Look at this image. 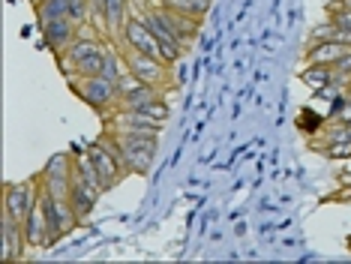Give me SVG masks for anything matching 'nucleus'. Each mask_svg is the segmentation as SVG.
Returning <instances> with one entry per match:
<instances>
[{
	"label": "nucleus",
	"instance_id": "nucleus-5",
	"mask_svg": "<svg viewBox=\"0 0 351 264\" xmlns=\"http://www.w3.org/2000/svg\"><path fill=\"white\" fill-rule=\"evenodd\" d=\"M123 58H126V69H130L132 75H138L141 82L156 84V87H162V91L171 84V67L165 60L150 58L145 51H130V48H123Z\"/></svg>",
	"mask_w": 351,
	"mask_h": 264
},
{
	"label": "nucleus",
	"instance_id": "nucleus-25",
	"mask_svg": "<svg viewBox=\"0 0 351 264\" xmlns=\"http://www.w3.org/2000/svg\"><path fill=\"white\" fill-rule=\"evenodd\" d=\"M351 139V126H342V123H337V130H330L324 135V144L322 147H327V144H337V141H348Z\"/></svg>",
	"mask_w": 351,
	"mask_h": 264
},
{
	"label": "nucleus",
	"instance_id": "nucleus-13",
	"mask_svg": "<svg viewBox=\"0 0 351 264\" xmlns=\"http://www.w3.org/2000/svg\"><path fill=\"white\" fill-rule=\"evenodd\" d=\"M351 51V45H346L342 39H333V43H322V45H313L306 48V63H322V67H333L339 58H346Z\"/></svg>",
	"mask_w": 351,
	"mask_h": 264
},
{
	"label": "nucleus",
	"instance_id": "nucleus-8",
	"mask_svg": "<svg viewBox=\"0 0 351 264\" xmlns=\"http://www.w3.org/2000/svg\"><path fill=\"white\" fill-rule=\"evenodd\" d=\"M121 48H130V51H145L150 58H159L162 60V51H159V39L154 36V30L147 27L138 15L130 12V21L123 27V36H121Z\"/></svg>",
	"mask_w": 351,
	"mask_h": 264
},
{
	"label": "nucleus",
	"instance_id": "nucleus-28",
	"mask_svg": "<svg viewBox=\"0 0 351 264\" xmlns=\"http://www.w3.org/2000/svg\"><path fill=\"white\" fill-rule=\"evenodd\" d=\"M346 96H348V99H351V84H348V93H346Z\"/></svg>",
	"mask_w": 351,
	"mask_h": 264
},
{
	"label": "nucleus",
	"instance_id": "nucleus-18",
	"mask_svg": "<svg viewBox=\"0 0 351 264\" xmlns=\"http://www.w3.org/2000/svg\"><path fill=\"white\" fill-rule=\"evenodd\" d=\"M300 82L306 87H324L333 84V67H322V63H306L300 69Z\"/></svg>",
	"mask_w": 351,
	"mask_h": 264
},
{
	"label": "nucleus",
	"instance_id": "nucleus-4",
	"mask_svg": "<svg viewBox=\"0 0 351 264\" xmlns=\"http://www.w3.org/2000/svg\"><path fill=\"white\" fill-rule=\"evenodd\" d=\"M36 202H39V174L21 183H3V207L0 211L10 213L12 219L25 222Z\"/></svg>",
	"mask_w": 351,
	"mask_h": 264
},
{
	"label": "nucleus",
	"instance_id": "nucleus-7",
	"mask_svg": "<svg viewBox=\"0 0 351 264\" xmlns=\"http://www.w3.org/2000/svg\"><path fill=\"white\" fill-rule=\"evenodd\" d=\"M106 45H108V39L102 36V34H97V30H90V34H84V27H82V34H78V36L73 39V45H69V48H63V51L58 54V67H60V72L69 78V75H73V72H75L78 60H84L87 54L99 51V48H106Z\"/></svg>",
	"mask_w": 351,
	"mask_h": 264
},
{
	"label": "nucleus",
	"instance_id": "nucleus-27",
	"mask_svg": "<svg viewBox=\"0 0 351 264\" xmlns=\"http://www.w3.org/2000/svg\"><path fill=\"white\" fill-rule=\"evenodd\" d=\"M30 3H34V6H36V3H43V0H30Z\"/></svg>",
	"mask_w": 351,
	"mask_h": 264
},
{
	"label": "nucleus",
	"instance_id": "nucleus-22",
	"mask_svg": "<svg viewBox=\"0 0 351 264\" xmlns=\"http://www.w3.org/2000/svg\"><path fill=\"white\" fill-rule=\"evenodd\" d=\"M333 24H337V30H339V39L346 45H351V10H339V12H330L327 15Z\"/></svg>",
	"mask_w": 351,
	"mask_h": 264
},
{
	"label": "nucleus",
	"instance_id": "nucleus-10",
	"mask_svg": "<svg viewBox=\"0 0 351 264\" xmlns=\"http://www.w3.org/2000/svg\"><path fill=\"white\" fill-rule=\"evenodd\" d=\"M84 154L90 156V163H93V165H97L99 178H102V183H106V192L114 189V187H117V183H121L123 178H130V174H126L123 168H121V163H117V159L111 156V154H108L106 147H102L99 141H90V144H87V147H84Z\"/></svg>",
	"mask_w": 351,
	"mask_h": 264
},
{
	"label": "nucleus",
	"instance_id": "nucleus-12",
	"mask_svg": "<svg viewBox=\"0 0 351 264\" xmlns=\"http://www.w3.org/2000/svg\"><path fill=\"white\" fill-rule=\"evenodd\" d=\"M25 235H27V243L30 250H51L49 243V222H45V213H43V204H34V211L27 213L25 219Z\"/></svg>",
	"mask_w": 351,
	"mask_h": 264
},
{
	"label": "nucleus",
	"instance_id": "nucleus-9",
	"mask_svg": "<svg viewBox=\"0 0 351 264\" xmlns=\"http://www.w3.org/2000/svg\"><path fill=\"white\" fill-rule=\"evenodd\" d=\"M39 34H43V43L51 48V54L58 58L63 48L73 45V39L82 34V27L73 19H51V21H39Z\"/></svg>",
	"mask_w": 351,
	"mask_h": 264
},
{
	"label": "nucleus",
	"instance_id": "nucleus-21",
	"mask_svg": "<svg viewBox=\"0 0 351 264\" xmlns=\"http://www.w3.org/2000/svg\"><path fill=\"white\" fill-rule=\"evenodd\" d=\"M333 39H339V30H337V24H333L330 19H324L322 24H315V27L309 30L306 48H313V45H322V43H333Z\"/></svg>",
	"mask_w": 351,
	"mask_h": 264
},
{
	"label": "nucleus",
	"instance_id": "nucleus-11",
	"mask_svg": "<svg viewBox=\"0 0 351 264\" xmlns=\"http://www.w3.org/2000/svg\"><path fill=\"white\" fill-rule=\"evenodd\" d=\"M99 198H102V192L99 189H93V187H87V183L82 180H73V189H69V204H73V211L78 216V222H84L93 216V207L99 204Z\"/></svg>",
	"mask_w": 351,
	"mask_h": 264
},
{
	"label": "nucleus",
	"instance_id": "nucleus-1",
	"mask_svg": "<svg viewBox=\"0 0 351 264\" xmlns=\"http://www.w3.org/2000/svg\"><path fill=\"white\" fill-rule=\"evenodd\" d=\"M121 141L123 147V163L130 174H147L154 168L156 147H159V132H145V130H117V126H102Z\"/></svg>",
	"mask_w": 351,
	"mask_h": 264
},
{
	"label": "nucleus",
	"instance_id": "nucleus-6",
	"mask_svg": "<svg viewBox=\"0 0 351 264\" xmlns=\"http://www.w3.org/2000/svg\"><path fill=\"white\" fill-rule=\"evenodd\" d=\"M30 243L25 235V222L12 219L10 213L0 211V259L3 261H21L27 255Z\"/></svg>",
	"mask_w": 351,
	"mask_h": 264
},
{
	"label": "nucleus",
	"instance_id": "nucleus-14",
	"mask_svg": "<svg viewBox=\"0 0 351 264\" xmlns=\"http://www.w3.org/2000/svg\"><path fill=\"white\" fill-rule=\"evenodd\" d=\"M159 96H165L162 87L141 82L138 87H132L130 93H123V96H121V106H117V108H138V106H145V102H154V99H159Z\"/></svg>",
	"mask_w": 351,
	"mask_h": 264
},
{
	"label": "nucleus",
	"instance_id": "nucleus-23",
	"mask_svg": "<svg viewBox=\"0 0 351 264\" xmlns=\"http://www.w3.org/2000/svg\"><path fill=\"white\" fill-rule=\"evenodd\" d=\"M342 82H351V51L333 63V84H342Z\"/></svg>",
	"mask_w": 351,
	"mask_h": 264
},
{
	"label": "nucleus",
	"instance_id": "nucleus-26",
	"mask_svg": "<svg viewBox=\"0 0 351 264\" xmlns=\"http://www.w3.org/2000/svg\"><path fill=\"white\" fill-rule=\"evenodd\" d=\"M330 117L337 120V123H342V126H351V99L342 102L339 111H337V115H330Z\"/></svg>",
	"mask_w": 351,
	"mask_h": 264
},
{
	"label": "nucleus",
	"instance_id": "nucleus-24",
	"mask_svg": "<svg viewBox=\"0 0 351 264\" xmlns=\"http://www.w3.org/2000/svg\"><path fill=\"white\" fill-rule=\"evenodd\" d=\"M322 150H324L327 159H348L351 156V139L348 141H337V144H327V147H322Z\"/></svg>",
	"mask_w": 351,
	"mask_h": 264
},
{
	"label": "nucleus",
	"instance_id": "nucleus-17",
	"mask_svg": "<svg viewBox=\"0 0 351 264\" xmlns=\"http://www.w3.org/2000/svg\"><path fill=\"white\" fill-rule=\"evenodd\" d=\"M159 6L174 10V12H183V15H189V19L204 21L207 10H210V0H159Z\"/></svg>",
	"mask_w": 351,
	"mask_h": 264
},
{
	"label": "nucleus",
	"instance_id": "nucleus-2",
	"mask_svg": "<svg viewBox=\"0 0 351 264\" xmlns=\"http://www.w3.org/2000/svg\"><path fill=\"white\" fill-rule=\"evenodd\" d=\"M66 82H69V91H73L87 108L97 111L99 117L111 115V111L121 106V93H117V84L108 82V78H102V75H93V78L73 75V78H66Z\"/></svg>",
	"mask_w": 351,
	"mask_h": 264
},
{
	"label": "nucleus",
	"instance_id": "nucleus-16",
	"mask_svg": "<svg viewBox=\"0 0 351 264\" xmlns=\"http://www.w3.org/2000/svg\"><path fill=\"white\" fill-rule=\"evenodd\" d=\"M75 178L82 180V183H87V187H93V189H99L102 195H106V183H102V178H99V171H97V165L90 163V156L84 154H78L75 156Z\"/></svg>",
	"mask_w": 351,
	"mask_h": 264
},
{
	"label": "nucleus",
	"instance_id": "nucleus-15",
	"mask_svg": "<svg viewBox=\"0 0 351 264\" xmlns=\"http://www.w3.org/2000/svg\"><path fill=\"white\" fill-rule=\"evenodd\" d=\"M165 10V6H162ZM169 12V21H171V27L178 30V36L183 39V45L189 48V43L198 36V30H202V21L198 19H189V15H183V12H174V10H165Z\"/></svg>",
	"mask_w": 351,
	"mask_h": 264
},
{
	"label": "nucleus",
	"instance_id": "nucleus-3",
	"mask_svg": "<svg viewBox=\"0 0 351 264\" xmlns=\"http://www.w3.org/2000/svg\"><path fill=\"white\" fill-rule=\"evenodd\" d=\"M75 180V156L73 154H54L45 168L39 171V187L45 192H51L54 198H69Z\"/></svg>",
	"mask_w": 351,
	"mask_h": 264
},
{
	"label": "nucleus",
	"instance_id": "nucleus-19",
	"mask_svg": "<svg viewBox=\"0 0 351 264\" xmlns=\"http://www.w3.org/2000/svg\"><path fill=\"white\" fill-rule=\"evenodd\" d=\"M111 45V43H108ZM108 45L106 48H99V51H93V54H87L84 60H78V67L73 75H82V78H93V75H102V67H106V51H108ZM69 75V78H73Z\"/></svg>",
	"mask_w": 351,
	"mask_h": 264
},
{
	"label": "nucleus",
	"instance_id": "nucleus-20",
	"mask_svg": "<svg viewBox=\"0 0 351 264\" xmlns=\"http://www.w3.org/2000/svg\"><path fill=\"white\" fill-rule=\"evenodd\" d=\"M36 21H51V19H69V0H43L34 6Z\"/></svg>",
	"mask_w": 351,
	"mask_h": 264
}]
</instances>
